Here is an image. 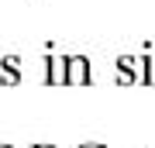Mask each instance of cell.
Returning a JSON list of instances; mask_svg holds the SVG:
<instances>
[{
    "label": "cell",
    "mask_w": 155,
    "mask_h": 148,
    "mask_svg": "<svg viewBox=\"0 0 155 148\" xmlns=\"http://www.w3.org/2000/svg\"><path fill=\"white\" fill-rule=\"evenodd\" d=\"M93 69L86 55H66V86H90Z\"/></svg>",
    "instance_id": "obj_1"
},
{
    "label": "cell",
    "mask_w": 155,
    "mask_h": 148,
    "mask_svg": "<svg viewBox=\"0 0 155 148\" xmlns=\"http://www.w3.org/2000/svg\"><path fill=\"white\" fill-rule=\"evenodd\" d=\"M45 83L48 86H66V55H48L45 59Z\"/></svg>",
    "instance_id": "obj_2"
},
{
    "label": "cell",
    "mask_w": 155,
    "mask_h": 148,
    "mask_svg": "<svg viewBox=\"0 0 155 148\" xmlns=\"http://www.w3.org/2000/svg\"><path fill=\"white\" fill-rule=\"evenodd\" d=\"M134 79H138V72H127V69H117V83H121V86H134Z\"/></svg>",
    "instance_id": "obj_3"
},
{
    "label": "cell",
    "mask_w": 155,
    "mask_h": 148,
    "mask_svg": "<svg viewBox=\"0 0 155 148\" xmlns=\"http://www.w3.org/2000/svg\"><path fill=\"white\" fill-rule=\"evenodd\" d=\"M0 83L4 86H17L21 83V72H0Z\"/></svg>",
    "instance_id": "obj_4"
},
{
    "label": "cell",
    "mask_w": 155,
    "mask_h": 148,
    "mask_svg": "<svg viewBox=\"0 0 155 148\" xmlns=\"http://www.w3.org/2000/svg\"><path fill=\"white\" fill-rule=\"evenodd\" d=\"M76 148H107L104 141H83V145H76Z\"/></svg>",
    "instance_id": "obj_5"
},
{
    "label": "cell",
    "mask_w": 155,
    "mask_h": 148,
    "mask_svg": "<svg viewBox=\"0 0 155 148\" xmlns=\"http://www.w3.org/2000/svg\"><path fill=\"white\" fill-rule=\"evenodd\" d=\"M31 148H55V145H31Z\"/></svg>",
    "instance_id": "obj_6"
},
{
    "label": "cell",
    "mask_w": 155,
    "mask_h": 148,
    "mask_svg": "<svg viewBox=\"0 0 155 148\" xmlns=\"http://www.w3.org/2000/svg\"><path fill=\"white\" fill-rule=\"evenodd\" d=\"M0 148H14V145H0Z\"/></svg>",
    "instance_id": "obj_7"
}]
</instances>
